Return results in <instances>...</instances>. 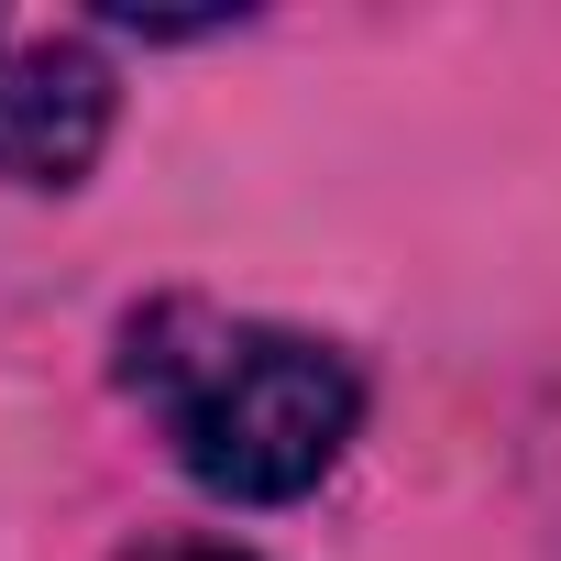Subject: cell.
<instances>
[{
	"label": "cell",
	"instance_id": "6da1fadb",
	"mask_svg": "<svg viewBox=\"0 0 561 561\" xmlns=\"http://www.w3.org/2000/svg\"><path fill=\"white\" fill-rule=\"evenodd\" d=\"M122 386L154 408V430L176 440V462L231 495V506H287L309 495L353 430H364V375L353 353L275 331V320H231L209 298H165L122 331Z\"/></svg>",
	"mask_w": 561,
	"mask_h": 561
},
{
	"label": "cell",
	"instance_id": "7a4b0ae2",
	"mask_svg": "<svg viewBox=\"0 0 561 561\" xmlns=\"http://www.w3.org/2000/svg\"><path fill=\"white\" fill-rule=\"evenodd\" d=\"M111 144V67L89 45H12L0 56V176L78 187Z\"/></svg>",
	"mask_w": 561,
	"mask_h": 561
},
{
	"label": "cell",
	"instance_id": "3957f363",
	"mask_svg": "<svg viewBox=\"0 0 561 561\" xmlns=\"http://www.w3.org/2000/svg\"><path fill=\"white\" fill-rule=\"evenodd\" d=\"M176 561H242V550H176Z\"/></svg>",
	"mask_w": 561,
	"mask_h": 561
}]
</instances>
